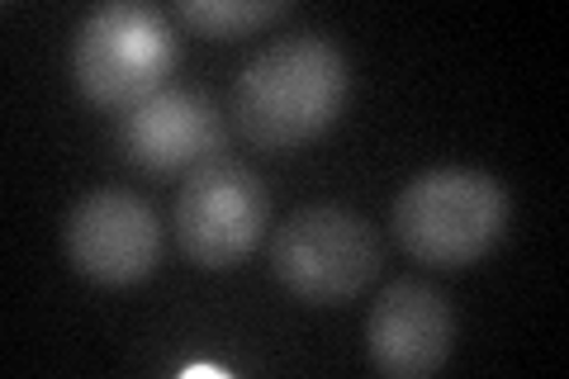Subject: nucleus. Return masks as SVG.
<instances>
[{
	"label": "nucleus",
	"instance_id": "4",
	"mask_svg": "<svg viewBox=\"0 0 569 379\" xmlns=\"http://www.w3.org/2000/svg\"><path fill=\"white\" fill-rule=\"evenodd\" d=\"M271 266L295 299L332 309L380 276V238L361 213L342 205H305L276 232Z\"/></svg>",
	"mask_w": 569,
	"mask_h": 379
},
{
	"label": "nucleus",
	"instance_id": "6",
	"mask_svg": "<svg viewBox=\"0 0 569 379\" xmlns=\"http://www.w3.org/2000/svg\"><path fill=\"white\" fill-rule=\"evenodd\" d=\"M62 242L77 276L96 285H138L162 261V219L142 195L104 186L71 205Z\"/></svg>",
	"mask_w": 569,
	"mask_h": 379
},
{
	"label": "nucleus",
	"instance_id": "7",
	"mask_svg": "<svg viewBox=\"0 0 569 379\" xmlns=\"http://www.w3.org/2000/svg\"><path fill=\"white\" fill-rule=\"evenodd\" d=\"M456 347V313L427 280H395L366 318V351L395 379H422L447 366Z\"/></svg>",
	"mask_w": 569,
	"mask_h": 379
},
{
	"label": "nucleus",
	"instance_id": "9",
	"mask_svg": "<svg viewBox=\"0 0 569 379\" xmlns=\"http://www.w3.org/2000/svg\"><path fill=\"white\" fill-rule=\"evenodd\" d=\"M284 10H290V0H181L176 6V14L209 39H238V33L280 20Z\"/></svg>",
	"mask_w": 569,
	"mask_h": 379
},
{
	"label": "nucleus",
	"instance_id": "2",
	"mask_svg": "<svg viewBox=\"0 0 569 379\" xmlns=\"http://www.w3.org/2000/svg\"><path fill=\"white\" fill-rule=\"evenodd\" d=\"M512 200L503 180L475 167H437L413 176L395 200V238L413 261L460 270L489 257L508 232Z\"/></svg>",
	"mask_w": 569,
	"mask_h": 379
},
{
	"label": "nucleus",
	"instance_id": "3",
	"mask_svg": "<svg viewBox=\"0 0 569 379\" xmlns=\"http://www.w3.org/2000/svg\"><path fill=\"white\" fill-rule=\"evenodd\" d=\"M176 58L181 48L162 10L114 0L81 20L77 48H71V77L100 110H133L167 86Z\"/></svg>",
	"mask_w": 569,
	"mask_h": 379
},
{
	"label": "nucleus",
	"instance_id": "8",
	"mask_svg": "<svg viewBox=\"0 0 569 379\" xmlns=\"http://www.w3.org/2000/svg\"><path fill=\"white\" fill-rule=\"evenodd\" d=\"M123 157L138 161L142 171H181L200 167L223 148V119L204 90L190 86H162L157 96L133 104L119 123Z\"/></svg>",
	"mask_w": 569,
	"mask_h": 379
},
{
	"label": "nucleus",
	"instance_id": "1",
	"mask_svg": "<svg viewBox=\"0 0 569 379\" xmlns=\"http://www.w3.org/2000/svg\"><path fill=\"white\" fill-rule=\"evenodd\" d=\"M351 67L323 33H295L261 48L233 81L242 138L261 152H295L328 133L347 104Z\"/></svg>",
	"mask_w": 569,
	"mask_h": 379
},
{
	"label": "nucleus",
	"instance_id": "5",
	"mask_svg": "<svg viewBox=\"0 0 569 379\" xmlns=\"http://www.w3.org/2000/svg\"><path fill=\"white\" fill-rule=\"evenodd\" d=\"M266 219H271V195H266L261 176L242 161L209 157L190 171L186 190L176 195L171 228L194 266L228 270L261 242Z\"/></svg>",
	"mask_w": 569,
	"mask_h": 379
}]
</instances>
